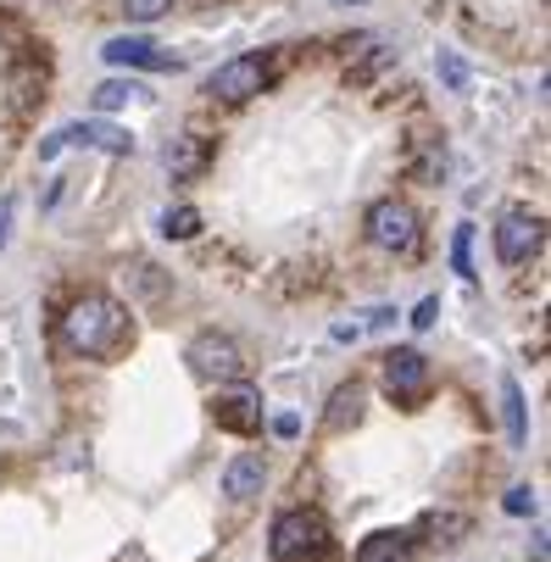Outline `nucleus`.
<instances>
[{
    "mask_svg": "<svg viewBox=\"0 0 551 562\" xmlns=\"http://www.w3.org/2000/svg\"><path fill=\"white\" fill-rule=\"evenodd\" d=\"M128 101H134L128 78H106V85L95 90V112H117V106H128Z\"/></svg>",
    "mask_w": 551,
    "mask_h": 562,
    "instance_id": "nucleus-17",
    "label": "nucleus"
},
{
    "mask_svg": "<svg viewBox=\"0 0 551 562\" xmlns=\"http://www.w3.org/2000/svg\"><path fill=\"white\" fill-rule=\"evenodd\" d=\"M67 145H95V150H106V156H128V150H134V134L117 128V123H106V117H95V123H67L61 134H50V139L40 145V156L50 162V156L67 150Z\"/></svg>",
    "mask_w": 551,
    "mask_h": 562,
    "instance_id": "nucleus-7",
    "label": "nucleus"
},
{
    "mask_svg": "<svg viewBox=\"0 0 551 562\" xmlns=\"http://www.w3.org/2000/svg\"><path fill=\"white\" fill-rule=\"evenodd\" d=\"M502 413H507V440L524 446L529 440V413H524V384L518 379H502Z\"/></svg>",
    "mask_w": 551,
    "mask_h": 562,
    "instance_id": "nucleus-15",
    "label": "nucleus"
},
{
    "mask_svg": "<svg viewBox=\"0 0 551 562\" xmlns=\"http://www.w3.org/2000/svg\"><path fill=\"white\" fill-rule=\"evenodd\" d=\"M123 12H128V23H156L173 12V0H123Z\"/></svg>",
    "mask_w": 551,
    "mask_h": 562,
    "instance_id": "nucleus-19",
    "label": "nucleus"
},
{
    "mask_svg": "<svg viewBox=\"0 0 551 562\" xmlns=\"http://www.w3.org/2000/svg\"><path fill=\"white\" fill-rule=\"evenodd\" d=\"M540 246H546V223H540V212L513 206V212L496 223V257H502L507 268H524Z\"/></svg>",
    "mask_w": 551,
    "mask_h": 562,
    "instance_id": "nucleus-6",
    "label": "nucleus"
},
{
    "mask_svg": "<svg viewBox=\"0 0 551 562\" xmlns=\"http://www.w3.org/2000/svg\"><path fill=\"white\" fill-rule=\"evenodd\" d=\"M435 312H440V301H435V295H424V301H418V312H413V329H429V324H435Z\"/></svg>",
    "mask_w": 551,
    "mask_h": 562,
    "instance_id": "nucleus-22",
    "label": "nucleus"
},
{
    "mask_svg": "<svg viewBox=\"0 0 551 562\" xmlns=\"http://www.w3.org/2000/svg\"><path fill=\"white\" fill-rule=\"evenodd\" d=\"M206 156H212V145H206V134H179L173 145H168V173L173 179H195L201 168H206Z\"/></svg>",
    "mask_w": 551,
    "mask_h": 562,
    "instance_id": "nucleus-11",
    "label": "nucleus"
},
{
    "mask_svg": "<svg viewBox=\"0 0 551 562\" xmlns=\"http://www.w3.org/2000/svg\"><path fill=\"white\" fill-rule=\"evenodd\" d=\"M262 479H268V462H262V457H234L228 473H223V491H228L234 502H251V496L262 491Z\"/></svg>",
    "mask_w": 551,
    "mask_h": 562,
    "instance_id": "nucleus-13",
    "label": "nucleus"
},
{
    "mask_svg": "<svg viewBox=\"0 0 551 562\" xmlns=\"http://www.w3.org/2000/svg\"><path fill=\"white\" fill-rule=\"evenodd\" d=\"M368 239L379 251H413L418 246V212L396 195H384L368 206Z\"/></svg>",
    "mask_w": 551,
    "mask_h": 562,
    "instance_id": "nucleus-3",
    "label": "nucleus"
},
{
    "mask_svg": "<svg viewBox=\"0 0 551 562\" xmlns=\"http://www.w3.org/2000/svg\"><path fill=\"white\" fill-rule=\"evenodd\" d=\"M273 435L295 440V435H301V418H295V413H279V418H273Z\"/></svg>",
    "mask_w": 551,
    "mask_h": 562,
    "instance_id": "nucleus-23",
    "label": "nucleus"
},
{
    "mask_svg": "<svg viewBox=\"0 0 551 562\" xmlns=\"http://www.w3.org/2000/svg\"><path fill=\"white\" fill-rule=\"evenodd\" d=\"M268 56H234V61H223L217 72H212V101H223V106H240V101H251L262 85H268Z\"/></svg>",
    "mask_w": 551,
    "mask_h": 562,
    "instance_id": "nucleus-5",
    "label": "nucleus"
},
{
    "mask_svg": "<svg viewBox=\"0 0 551 562\" xmlns=\"http://www.w3.org/2000/svg\"><path fill=\"white\" fill-rule=\"evenodd\" d=\"M362 401H368V395H362V384H340V390H335V401H329V413H324V424H329L335 435H340V429H351V424L362 418Z\"/></svg>",
    "mask_w": 551,
    "mask_h": 562,
    "instance_id": "nucleus-14",
    "label": "nucleus"
},
{
    "mask_svg": "<svg viewBox=\"0 0 551 562\" xmlns=\"http://www.w3.org/2000/svg\"><path fill=\"white\" fill-rule=\"evenodd\" d=\"M357 562H413V535L402 529H379L357 546Z\"/></svg>",
    "mask_w": 551,
    "mask_h": 562,
    "instance_id": "nucleus-12",
    "label": "nucleus"
},
{
    "mask_svg": "<svg viewBox=\"0 0 551 562\" xmlns=\"http://www.w3.org/2000/svg\"><path fill=\"white\" fill-rule=\"evenodd\" d=\"M212 418H217V429H228V435H257V429H262V390H251V384L217 390Z\"/></svg>",
    "mask_w": 551,
    "mask_h": 562,
    "instance_id": "nucleus-8",
    "label": "nucleus"
},
{
    "mask_svg": "<svg viewBox=\"0 0 551 562\" xmlns=\"http://www.w3.org/2000/svg\"><path fill=\"white\" fill-rule=\"evenodd\" d=\"M502 507H507V513H513V518H524V513H535V491H529V485H513V491H507V502H502Z\"/></svg>",
    "mask_w": 551,
    "mask_h": 562,
    "instance_id": "nucleus-21",
    "label": "nucleus"
},
{
    "mask_svg": "<svg viewBox=\"0 0 551 562\" xmlns=\"http://www.w3.org/2000/svg\"><path fill=\"white\" fill-rule=\"evenodd\" d=\"M12 206H18L12 195H0V246H7V234H12Z\"/></svg>",
    "mask_w": 551,
    "mask_h": 562,
    "instance_id": "nucleus-24",
    "label": "nucleus"
},
{
    "mask_svg": "<svg viewBox=\"0 0 551 562\" xmlns=\"http://www.w3.org/2000/svg\"><path fill=\"white\" fill-rule=\"evenodd\" d=\"M440 78H446L451 90H468V67H462V56L446 50V56H440Z\"/></svg>",
    "mask_w": 551,
    "mask_h": 562,
    "instance_id": "nucleus-20",
    "label": "nucleus"
},
{
    "mask_svg": "<svg viewBox=\"0 0 551 562\" xmlns=\"http://www.w3.org/2000/svg\"><path fill=\"white\" fill-rule=\"evenodd\" d=\"M335 540H329V524L312 513V507H290L273 518V535H268V557L273 562H329Z\"/></svg>",
    "mask_w": 551,
    "mask_h": 562,
    "instance_id": "nucleus-2",
    "label": "nucleus"
},
{
    "mask_svg": "<svg viewBox=\"0 0 551 562\" xmlns=\"http://www.w3.org/2000/svg\"><path fill=\"white\" fill-rule=\"evenodd\" d=\"M162 234L168 239H195L201 234V212L195 206H168L162 212Z\"/></svg>",
    "mask_w": 551,
    "mask_h": 562,
    "instance_id": "nucleus-16",
    "label": "nucleus"
},
{
    "mask_svg": "<svg viewBox=\"0 0 551 562\" xmlns=\"http://www.w3.org/2000/svg\"><path fill=\"white\" fill-rule=\"evenodd\" d=\"M384 390L396 395V401H418L429 390V357L413 351V346H396L384 357Z\"/></svg>",
    "mask_w": 551,
    "mask_h": 562,
    "instance_id": "nucleus-9",
    "label": "nucleus"
},
{
    "mask_svg": "<svg viewBox=\"0 0 551 562\" xmlns=\"http://www.w3.org/2000/svg\"><path fill=\"white\" fill-rule=\"evenodd\" d=\"M134 340V324H128V306L101 295V290H85L67 312H61V346L72 357H101L112 362L123 346Z\"/></svg>",
    "mask_w": 551,
    "mask_h": 562,
    "instance_id": "nucleus-1",
    "label": "nucleus"
},
{
    "mask_svg": "<svg viewBox=\"0 0 551 562\" xmlns=\"http://www.w3.org/2000/svg\"><path fill=\"white\" fill-rule=\"evenodd\" d=\"M101 56H106L112 67H145V72L173 67V56H168V50H156L150 40H106V45H101Z\"/></svg>",
    "mask_w": 551,
    "mask_h": 562,
    "instance_id": "nucleus-10",
    "label": "nucleus"
},
{
    "mask_svg": "<svg viewBox=\"0 0 551 562\" xmlns=\"http://www.w3.org/2000/svg\"><path fill=\"white\" fill-rule=\"evenodd\" d=\"M451 262H457V273L462 279H474V228H457V239H451Z\"/></svg>",
    "mask_w": 551,
    "mask_h": 562,
    "instance_id": "nucleus-18",
    "label": "nucleus"
},
{
    "mask_svg": "<svg viewBox=\"0 0 551 562\" xmlns=\"http://www.w3.org/2000/svg\"><path fill=\"white\" fill-rule=\"evenodd\" d=\"M184 357H190V373L206 379V384H234V379H240V368H246L240 346H234L228 335H195Z\"/></svg>",
    "mask_w": 551,
    "mask_h": 562,
    "instance_id": "nucleus-4",
    "label": "nucleus"
}]
</instances>
